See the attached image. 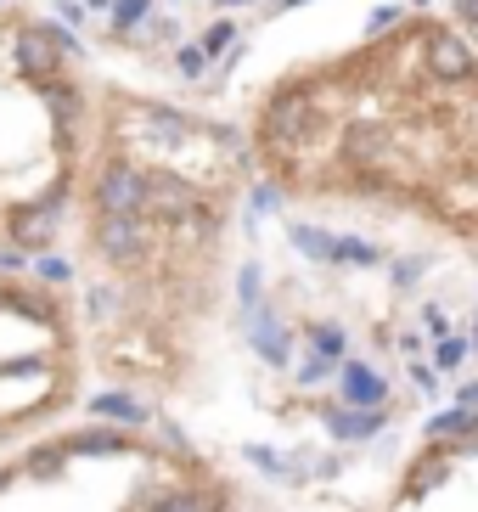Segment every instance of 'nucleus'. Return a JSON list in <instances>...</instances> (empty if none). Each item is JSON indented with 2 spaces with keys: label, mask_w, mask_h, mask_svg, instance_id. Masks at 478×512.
Segmentation results:
<instances>
[{
  "label": "nucleus",
  "mask_w": 478,
  "mask_h": 512,
  "mask_svg": "<svg viewBox=\"0 0 478 512\" xmlns=\"http://www.w3.org/2000/svg\"><path fill=\"white\" fill-rule=\"evenodd\" d=\"M68 181H57L45 197H34V203H17L12 214H6V237H12V248H23V254H45L51 242H57L62 231V209H68Z\"/></svg>",
  "instance_id": "nucleus-1"
},
{
  "label": "nucleus",
  "mask_w": 478,
  "mask_h": 512,
  "mask_svg": "<svg viewBox=\"0 0 478 512\" xmlns=\"http://www.w3.org/2000/svg\"><path fill=\"white\" fill-rule=\"evenodd\" d=\"M90 209L96 214H147V169L130 158H102L90 175Z\"/></svg>",
  "instance_id": "nucleus-2"
},
{
  "label": "nucleus",
  "mask_w": 478,
  "mask_h": 512,
  "mask_svg": "<svg viewBox=\"0 0 478 512\" xmlns=\"http://www.w3.org/2000/svg\"><path fill=\"white\" fill-rule=\"evenodd\" d=\"M90 248H96L107 265L135 271L152 248V226L141 214H96V220H90Z\"/></svg>",
  "instance_id": "nucleus-3"
},
{
  "label": "nucleus",
  "mask_w": 478,
  "mask_h": 512,
  "mask_svg": "<svg viewBox=\"0 0 478 512\" xmlns=\"http://www.w3.org/2000/svg\"><path fill=\"white\" fill-rule=\"evenodd\" d=\"M315 124H321V113H315L304 96H276V102L265 107V141L270 147H304V141L315 136Z\"/></svg>",
  "instance_id": "nucleus-4"
},
{
  "label": "nucleus",
  "mask_w": 478,
  "mask_h": 512,
  "mask_svg": "<svg viewBox=\"0 0 478 512\" xmlns=\"http://www.w3.org/2000/svg\"><path fill=\"white\" fill-rule=\"evenodd\" d=\"M12 68L29 79V85H40V79L62 74V57H57V46H51L45 23H23V29L12 34Z\"/></svg>",
  "instance_id": "nucleus-5"
},
{
  "label": "nucleus",
  "mask_w": 478,
  "mask_h": 512,
  "mask_svg": "<svg viewBox=\"0 0 478 512\" xmlns=\"http://www.w3.org/2000/svg\"><path fill=\"white\" fill-rule=\"evenodd\" d=\"M34 91H40L45 113H51V124H57L62 136H68V130H74V124L85 119V91H79L74 79L51 74V79H40V85H34Z\"/></svg>",
  "instance_id": "nucleus-6"
},
{
  "label": "nucleus",
  "mask_w": 478,
  "mask_h": 512,
  "mask_svg": "<svg viewBox=\"0 0 478 512\" xmlns=\"http://www.w3.org/2000/svg\"><path fill=\"white\" fill-rule=\"evenodd\" d=\"M192 209H197V192L186 181H175V175H147V214H158V220H186Z\"/></svg>",
  "instance_id": "nucleus-7"
},
{
  "label": "nucleus",
  "mask_w": 478,
  "mask_h": 512,
  "mask_svg": "<svg viewBox=\"0 0 478 512\" xmlns=\"http://www.w3.org/2000/svg\"><path fill=\"white\" fill-rule=\"evenodd\" d=\"M124 451H130V439L113 422H96V428H79V434L62 439V456H124Z\"/></svg>",
  "instance_id": "nucleus-8"
},
{
  "label": "nucleus",
  "mask_w": 478,
  "mask_h": 512,
  "mask_svg": "<svg viewBox=\"0 0 478 512\" xmlns=\"http://www.w3.org/2000/svg\"><path fill=\"white\" fill-rule=\"evenodd\" d=\"M90 417H102V422H113V428H141V422L152 417L135 394H124V389H102L96 400H90Z\"/></svg>",
  "instance_id": "nucleus-9"
},
{
  "label": "nucleus",
  "mask_w": 478,
  "mask_h": 512,
  "mask_svg": "<svg viewBox=\"0 0 478 512\" xmlns=\"http://www.w3.org/2000/svg\"><path fill=\"white\" fill-rule=\"evenodd\" d=\"M135 119L147 124V141H152V147H180V141L192 136V124L180 119L175 107H135Z\"/></svg>",
  "instance_id": "nucleus-10"
},
{
  "label": "nucleus",
  "mask_w": 478,
  "mask_h": 512,
  "mask_svg": "<svg viewBox=\"0 0 478 512\" xmlns=\"http://www.w3.org/2000/svg\"><path fill=\"white\" fill-rule=\"evenodd\" d=\"M428 62H434V74H445V79H467V74H473V51H467L462 40H450V34H439V40H434Z\"/></svg>",
  "instance_id": "nucleus-11"
},
{
  "label": "nucleus",
  "mask_w": 478,
  "mask_h": 512,
  "mask_svg": "<svg viewBox=\"0 0 478 512\" xmlns=\"http://www.w3.org/2000/svg\"><path fill=\"white\" fill-rule=\"evenodd\" d=\"M248 338H254V349L265 355L270 366H287V332H282V321L270 316V310L254 316V332H248Z\"/></svg>",
  "instance_id": "nucleus-12"
},
{
  "label": "nucleus",
  "mask_w": 478,
  "mask_h": 512,
  "mask_svg": "<svg viewBox=\"0 0 478 512\" xmlns=\"http://www.w3.org/2000/svg\"><path fill=\"white\" fill-rule=\"evenodd\" d=\"M344 394H349V400H360V406H377V400H383V377L366 372V366H349V372H344Z\"/></svg>",
  "instance_id": "nucleus-13"
},
{
  "label": "nucleus",
  "mask_w": 478,
  "mask_h": 512,
  "mask_svg": "<svg viewBox=\"0 0 478 512\" xmlns=\"http://www.w3.org/2000/svg\"><path fill=\"white\" fill-rule=\"evenodd\" d=\"M6 310H17V316H40L45 327L57 321V304L45 299V293H34V287H17V293H6Z\"/></svg>",
  "instance_id": "nucleus-14"
},
{
  "label": "nucleus",
  "mask_w": 478,
  "mask_h": 512,
  "mask_svg": "<svg viewBox=\"0 0 478 512\" xmlns=\"http://www.w3.org/2000/svg\"><path fill=\"white\" fill-rule=\"evenodd\" d=\"M349 158H355V164H383V158H389L383 130H355V136H349Z\"/></svg>",
  "instance_id": "nucleus-15"
},
{
  "label": "nucleus",
  "mask_w": 478,
  "mask_h": 512,
  "mask_svg": "<svg viewBox=\"0 0 478 512\" xmlns=\"http://www.w3.org/2000/svg\"><path fill=\"white\" fill-rule=\"evenodd\" d=\"M29 271L40 276L45 287H62V282H74V265H68V259H57V254H34V259H29Z\"/></svg>",
  "instance_id": "nucleus-16"
},
{
  "label": "nucleus",
  "mask_w": 478,
  "mask_h": 512,
  "mask_svg": "<svg viewBox=\"0 0 478 512\" xmlns=\"http://www.w3.org/2000/svg\"><path fill=\"white\" fill-rule=\"evenodd\" d=\"M377 422H383L377 411H366V417H349V411H332V417H327V428H332L338 439H360V434H372Z\"/></svg>",
  "instance_id": "nucleus-17"
},
{
  "label": "nucleus",
  "mask_w": 478,
  "mask_h": 512,
  "mask_svg": "<svg viewBox=\"0 0 478 512\" xmlns=\"http://www.w3.org/2000/svg\"><path fill=\"white\" fill-rule=\"evenodd\" d=\"M107 12H113V34H130L135 23H147L152 0H113V6H107Z\"/></svg>",
  "instance_id": "nucleus-18"
},
{
  "label": "nucleus",
  "mask_w": 478,
  "mask_h": 512,
  "mask_svg": "<svg viewBox=\"0 0 478 512\" xmlns=\"http://www.w3.org/2000/svg\"><path fill=\"white\" fill-rule=\"evenodd\" d=\"M332 242L338 237H327V231H315V226H293V248L310 259H332Z\"/></svg>",
  "instance_id": "nucleus-19"
},
{
  "label": "nucleus",
  "mask_w": 478,
  "mask_h": 512,
  "mask_svg": "<svg viewBox=\"0 0 478 512\" xmlns=\"http://www.w3.org/2000/svg\"><path fill=\"white\" fill-rule=\"evenodd\" d=\"M152 512H214V501L203 496V490H169Z\"/></svg>",
  "instance_id": "nucleus-20"
},
{
  "label": "nucleus",
  "mask_w": 478,
  "mask_h": 512,
  "mask_svg": "<svg viewBox=\"0 0 478 512\" xmlns=\"http://www.w3.org/2000/svg\"><path fill=\"white\" fill-rule=\"evenodd\" d=\"M124 310V299H119V287H90V321H113Z\"/></svg>",
  "instance_id": "nucleus-21"
},
{
  "label": "nucleus",
  "mask_w": 478,
  "mask_h": 512,
  "mask_svg": "<svg viewBox=\"0 0 478 512\" xmlns=\"http://www.w3.org/2000/svg\"><path fill=\"white\" fill-rule=\"evenodd\" d=\"M445 473H450V456H439V462H428V467L417 473V479L405 484V496H428V490H434V484L445 479Z\"/></svg>",
  "instance_id": "nucleus-22"
},
{
  "label": "nucleus",
  "mask_w": 478,
  "mask_h": 512,
  "mask_svg": "<svg viewBox=\"0 0 478 512\" xmlns=\"http://www.w3.org/2000/svg\"><path fill=\"white\" fill-rule=\"evenodd\" d=\"M310 349L332 361V355H344V332H338V327H315L310 332Z\"/></svg>",
  "instance_id": "nucleus-23"
},
{
  "label": "nucleus",
  "mask_w": 478,
  "mask_h": 512,
  "mask_svg": "<svg viewBox=\"0 0 478 512\" xmlns=\"http://www.w3.org/2000/svg\"><path fill=\"white\" fill-rule=\"evenodd\" d=\"M175 68H180L186 79H197L203 68H209V51H203V46H180V51H175Z\"/></svg>",
  "instance_id": "nucleus-24"
},
{
  "label": "nucleus",
  "mask_w": 478,
  "mask_h": 512,
  "mask_svg": "<svg viewBox=\"0 0 478 512\" xmlns=\"http://www.w3.org/2000/svg\"><path fill=\"white\" fill-rule=\"evenodd\" d=\"M332 259H355V265H372L377 248H372V242H332Z\"/></svg>",
  "instance_id": "nucleus-25"
},
{
  "label": "nucleus",
  "mask_w": 478,
  "mask_h": 512,
  "mask_svg": "<svg viewBox=\"0 0 478 512\" xmlns=\"http://www.w3.org/2000/svg\"><path fill=\"white\" fill-rule=\"evenodd\" d=\"M231 40H237V29H231V23H214V29H209V34H203V40H197V46L209 51V57H220V51H225V46H231Z\"/></svg>",
  "instance_id": "nucleus-26"
},
{
  "label": "nucleus",
  "mask_w": 478,
  "mask_h": 512,
  "mask_svg": "<svg viewBox=\"0 0 478 512\" xmlns=\"http://www.w3.org/2000/svg\"><path fill=\"white\" fill-rule=\"evenodd\" d=\"M248 456H254V467H265V473H293V467H287L276 451H265V445H248Z\"/></svg>",
  "instance_id": "nucleus-27"
},
{
  "label": "nucleus",
  "mask_w": 478,
  "mask_h": 512,
  "mask_svg": "<svg viewBox=\"0 0 478 512\" xmlns=\"http://www.w3.org/2000/svg\"><path fill=\"white\" fill-rule=\"evenodd\" d=\"M327 372H332V361H327V355H315V349H310V361L299 366V383H321V377H327Z\"/></svg>",
  "instance_id": "nucleus-28"
},
{
  "label": "nucleus",
  "mask_w": 478,
  "mask_h": 512,
  "mask_svg": "<svg viewBox=\"0 0 478 512\" xmlns=\"http://www.w3.org/2000/svg\"><path fill=\"white\" fill-rule=\"evenodd\" d=\"M29 473H40V479H51V473H62V451H34Z\"/></svg>",
  "instance_id": "nucleus-29"
},
{
  "label": "nucleus",
  "mask_w": 478,
  "mask_h": 512,
  "mask_svg": "<svg viewBox=\"0 0 478 512\" xmlns=\"http://www.w3.org/2000/svg\"><path fill=\"white\" fill-rule=\"evenodd\" d=\"M237 299H242V304H259V271H254V265L237 276Z\"/></svg>",
  "instance_id": "nucleus-30"
},
{
  "label": "nucleus",
  "mask_w": 478,
  "mask_h": 512,
  "mask_svg": "<svg viewBox=\"0 0 478 512\" xmlns=\"http://www.w3.org/2000/svg\"><path fill=\"white\" fill-rule=\"evenodd\" d=\"M57 17H62V29H79L85 23V6L79 0H57Z\"/></svg>",
  "instance_id": "nucleus-31"
},
{
  "label": "nucleus",
  "mask_w": 478,
  "mask_h": 512,
  "mask_svg": "<svg viewBox=\"0 0 478 512\" xmlns=\"http://www.w3.org/2000/svg\"><path fill=\"white\" fill-rule=\"evenodd\" d=\"M467 428V411H450V417H434V434H462Z\"/></svg>",
  "instance_id": "nucleus-32"
},
{
  "label": "nucleus",
  "mask_w": 478,
  "mask_h": 512,
  "mask_svg": "<svg viewBox=\"0 0 478 512\" xmlns=\"http://www.w3.org/2000/svg\"><path fill=\"white\" fill-rule=\"evenodd\" d=\"M417 271H422V259H400V265H394V282H417Z\"/></svg>",
  "instance_id": "nucleus-33"
},
{
  "label": "nucleus",
  "mask_w": 478,
  "mask_h": 512,
  "mask_svg": "<svg viewBox=\"0 0 478 512\" xmlns=\"http://www.w3.org/2000/svg\"><path fill=\"white\" fill-rule=\"evenodd\" d=\"M439 366H445V372H450V366H462V344H456V338L439 344Z\"/></svg>",
  "instance_id": "nucleus-34"
},
{
  "label": "nucleus",
  "mask_w": 478,
  "mask_h": 512,
  "mask_svg": "<svg viewBox=\"0 0 478 512\" xmlns=\"http://www.w3.org/2000/svg\"><path fill=\"white\" fill-rule=\"evenodd\" d=\"M79 6H85V12H107V6H113V0H79Z\"/></svg>",
  "instance_id": "nucleus-35"
},
{
  "label": "nucleus",
  "mask_w": 478,
  "mask_h": 512,
  "mask_svg": "<svg viewBox=\"0 0 478 512\" xmlns=\"http://www.w3.org/2000/svg\"><path fill=\"white\" fill-rule=\"evenodd\" d=\"M0 310H6V287H0Z\"/></svg>",
  "instance_id": "nucleus-36"
},
{
  "label": "nucleus",
  "mask_w": 478,
  "mask_h": 512,
  "mask_svg": "<svg viewBox=\"0 0 478 512\" xmlns=\"http://www.w3.org/2000/svg\"><path fill=\"white\" fill-rule=\"evenodd\" d=\"M225 6H242V0H225Z\"/></svg>",
  "instance_id": "nucleus-37"
},
{
  "label": "nucleus",
  "mask_w": 478,
  "mask_h": 512,
  "mask_svg": "<svg viewBox=\"0 0 478 512\" xmlns=\"http://www.w3.org/2000/svg\"><path fill=\"white\" fill-rule=\"evenodd\" d=\"M287 6H304V0H287Z\"/></svg>",
  "instance_id": "nucleus-38"
}]
</instances>
